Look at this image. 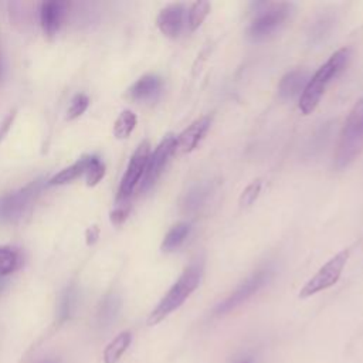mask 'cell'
<instances>
[{"instance_id": "obj_1", "label": "cell", "mask_w": 363, "mask_h": 363, "mask_svg": "<svg viewBox=\"0 0 363 363\" xmlns=\"http://www.w3.org/2000/svg\"><path fill=\"white\" fill-rule=\"evenodd\" d=\"M203 277V262L190 264L179 277V279L172 285L167 294L160 299L156 308L150 312L147 318V325L153 326L162 322L166 316L180 308L184 301L197 289Z\"/></svg>"}, {"instance_id": "obj_2", "label": "cell", "mask_w": 363, "mask_h": 363, "mask_svg": "<svg viewBox=\"0 0 363 363\" xmlns=\"http://www.w3.org/2000/svg\"><path fill=\"white\" fill-rule=\"evenodd\" d=\"M349 54H350L349 48L337 50L309 78L303 92L299 96L298 106H299L302 113L309 115V113H312L316 109V106L319 105L320 98H322L326 86L343 69L345 64L347 62Z\"/></svg>"}, {"instance_id": "obj_3", "label": "cell", "mask_w": 363, "mask_h": 363, "mask_svg": "<svg viewBox=\"0 0 363 363\" xmlns=\"http://www.w3.org/2000/svg\"><path fill=\"white\" fill-rule=\"evenodd\" d=\"M363 146V98L356 101L340 132L333 166L337 170L347 167Z\"/></svg>"}, {"instance_id": "obj_4", "label": "cell", "mask_w": 363, "mask_h": 363, "mask_svg": "<svg viewBox=\"0 0 363 363\" xmlns=\"http://www.w3.org/2000/svg\"><path fill=\"white\" fill-rule=\"evenodd\" d=\"M255 17L248 27V37L252 41H264L275 34L292 13L291 3H255Z\"/></svg>"}, {"instance_id": "obj_5", "label": "cell", "mask_w": 363, "mask_h": 363, "mask_svg": "<svg viewBox=\"0 0 363 363\" xmlns=\"http://www.w3.org/2000/svg\"><path fill=\"white\" fill-rule=\"evenodd\" d=\"M347 258H349V250H342L336 255H333L316 271L315 275H312V278H309L305 282V285L299 291V296L308 298L335 285L343 272Z\"/></svg>"}, {"instance_id": "obj_6", "label": "cell", "mask_w": 363, "mask_h": 363, "mask_svg": "<svg viewBox=\"0 0 363 363\" xmlns=\"http://www.w3.org/2000/svg\"><path fill=\"white\" fill-rule=\"evenodd\" d=\"M149 155H150V143H149V140H142L138 145L133 155L130 156L128 167L122 176L121 183H119V189H118V194H116V201L119 204L125 203L133 193L135 187L142 182Z\"/></svg>"}, {"instance_id": "obj_7", "label": "cell", "mask_w": 363, "mask_h": 363, "mask_svg": "<svg viewBox=\"0 0 363 363\" xmlns=\"http://www.w3.org/2000/svg\"><path fill=\"white\" fill-rule=\"evenodd\" d=\"M272 271L269 268H262L250 275L245 281H242L224 301H221L216 308V315H225L250 299L254 294H257L271 278Z\"/></svg>"}, {"instance_id": "obj_8", "label": "cell", "mask_w": 363, "mask_h": 363, "mask_svg": "<svg viewBox=\"0 0 363 363\" xmlns=\"http://www.w3.org/2000/svg\"><path fill=\"white\" fill-rule=\"evenodd\" d=\"M40 189L41 180H34L26 187L0 197V221L13 223L18 220L40 193Z\"/></svg>"}, {"instance_id": "obj_9", "label": "cell", "mask_w": 363, "mask_h": 363, "mask_svg": "<svg viewBox=\"0 0 363 363\" xmlns=\"http://www.w3.org/2000/svg\"><path fill=\"white\" fill-rule=\"evenodd\" d=\"M174 146H176V136L173 133H167L160 140V143L155 147V150L150 152L147 163H146L145 174L140 182L142 191L149 190L156 183V180L160 177L170 156L174 153Z\"/></svg>"}, {"instance_id": "obj_10", "label": "cell", "mask_w": 363, "mask_h": 363, "mask_svg": "<svg viewBox=\"0 0 363 363\" xmlns=\"http://www.w3.org/2000/svg\"><path fill=\"white\" fill-rule=\"evenodd\" d=\"M186 17V7L182 3H173L162 9L157 14L156 24L160 33L169 38H176L183 31Z\"/></svg>"}, {"instance_id": "obj_11", "label": "cell", "mask_w": 363, "mask_h": 363, "mask_svg": "<svg viewBox=\"0 0 363 363\" xmlns=\"http://www.w3.org/2000/svg\"><path fill=\"white\" fill-rule=\"evenodd\" d=\"M211 125L210 116H201L191 122L182 133L176 136V146L174 153H190L197 147V145L201 142L204 135L207 133L208 128Z\"/></svg>"}, {"instance_id": "obj_12", "label": "cell", "mask_w": 363, "mask_h": 363, "mask_svg": "<svg viewBox=\"0 0 363 363\" xmlns=\"http://www.w3.org/2000/svg\"><path fill=\"white\" fill-rule=\"evenodd\" d=\"M213 190H214V184L210 180H203L191 184L182 197V201H180L182 211L186 214L199 213L207 204L210 196L213 194Z\"/></svg>"}, {"instance_id": "obj_13", "label": "cell", "mask_w": 363, "mask_h": 363, "mask_svg": "<svg viewBox=\"0 0 363 363\" xmlns=\"http://www.w3.org/2000/svg\"><path fill=\"white\" fill-rule=\"evenodd\" d=\"M67 4L62 1H43L40 7V21L47 38H52L61 27Z\"/></svg>"}, {"instance_id": "obj_14", "label": "cell", "mask_w": 363, "mask_h": 363, "mask_svg": "<svg viewBox=\"0 0 363 363\" xmlns=\"http://www.w3.org/2000/svg\"><path fill=\"white\" fill-rule=\"evenodd\" d=\"M309 78L311 77L308 69H303V68H298L286 72L281 78L278 85L279 98L284 101H288V99H294L295 96H301Z\"/></svg>"}, {"instance_id": "obj_15", "label": "cell", "mask_w": 363, "mask_h": 363, "mask_svg": "<svg viewBox=\"0 0 363 363\" xmlns=\"http://www.w3.org/2000/svg\"><path fill=\"white\" fill-rule=\"evenodd\" d=\"M163 81L159 75L147 74L140 77L128 91V96L132 101H149L159 95L162 91Z\"/></svg>"}, {"instance_id": "obj_16", "label": "cell", "mask_w": 363, "mask_h": 363, "mask_svg": "<svg viewBox=\"0 0 363 363\" xmlns=\"http://www.w3.org/2000/svg\"><path fill=\"white\" fill-rule=\"evenodd\" d=\"M335 16L332 13H322L319 14L308 28V43L311 45H318L323 43L332 33L335 27Z\"/></svg>"}, {"instance_id": "obj_17", "label": "cell", "mask_w": 363, "mask_h": 363, "mask_svg": "<svg viewBox=\"0 0 363 363\" xmlns=\"http://www.w3.org/2000/svg\"><path fill=\"white\" fill-rule=\"evenodd\" d=\"M88 164H89V156H82L81 159H78L71 166H68V167L62 169L61 172H58L57 174H54L48 180V184L50 186H60V184L71 183L72 180L78 179L81 174H85V172L88 169Z\"/></svg>"}, {"instance_id": "obj_18", "label": "cell", "mask_w": 363, "mask_h": 363, "mask_svg": "<svg viewBox=\"0 0 363 363\" xmlns=\"http://www.w3.org/2000/svg\"><path fill=\"white\" fill-rule=\"evenodd\" d=\"M132 342V333L129 330L121 332L116 337H113L104 350V362L105 363H118L122 354L126 352Z\"/></svg>"}, {"instance_id": "obj_19", "label": "cell", "mask_w": 363, "mask_h": 363, "mask_svg": "<svg viewBox=\"0 0 363 363\" xmlns=\"http://www.w3.org/2000/svg\"><path fill=\"white\" fill-rule=\"evenodd\" d=\"M190 230H191V225L190 223H186V221H182L173 225L163 238L162 250L166 252H170L179 248L184 242V240L189 237Z\"/></svg>"}, {"instance_id": "obj_20", "label": "cell", "mask_w": 363, "mask_h": 363, "mask_svg": "<svg viewBox=\"0 0 363 363\" xmlns=\"http://www.w3.org/2000/svg\"><path fill=\"white\" fill-rule=\"evenodd\" d=\"M138 122L136 115L130 109H125L119 113L113 123V135L118 139H126L135 129Z\"/></svg>"}, {"instance_id": "obj_21", "label": "cell", "mask_w": 363, "mask_h": 363, "mask_svg": "<svg viewBox=\"0 0 363 363\" xmlns=\"http://www.w3.org/2000/svg\"><path fill=\"white\" fill-rule=\"evenodd\" d=\"M210 9H211V4L208 1H196L190 6L189 9V13H187V26H189V30L190 31H194L197 30L201 23L206 20V17L208 16L210 13Z\"/></svg>"}, {"instance_id": "obj_22", "label": "cell", "mask_w": 363, "mask_h": 363, "mask_svg": "<svg viewBox=\"0 0 363 363\" xmlns=\"http://www.w3.org/2000/svg\"><path fill=\"white\" fill-rule=\"evenodd\" d=\"M20 265V255L10 247H0V278L10 275Z\"/></svg>"}, {"instance_id": "obj_23", "label": "cell", "mask_w": 363, "mask_h": 363, "mask_svg": "<svg viewBox=\"0 0 363 363\" xmlns=\"http://www.w3.org/2000/svg\"><path fill=\"white\" fill-rule=\"evenodd\" d=\"M105 176V163L95 155L89 156V164L85 172L86 184L88 186H96Z\"/></svg>"}, {"instance_id": "obj_24", "label": "cell", "mask_w": 363, "mask_h": 363, "mask_svg": "<svg viewBox=\"0 0 363 363\" xmlns=\"http://www.w3.org/2000/svg\"><path fill=\"white\" fill-rule=\"evenodd\" d=\"M119 306H121V302L116 296H113V295L108 296L101 306V312H99L101 322H104V323L112 322L115 319V316L118 315Z\"/></svg>"}, {"instance_id": "obj_25", "label": "cell", "mask_w": 363, "mask_h": 363, "mask_svg": "<svg viewBox=\"0 0 363 363\" xmlns=\"http://www.w3.org/2000/svg\"><path fill=\"white\" fill-rule=\"evenodd\" d=\"M88 105H89V98L85 94L74 95V98L71 99V104L68 106V111H67V118L69 121L79 118L86 111Z\"/></svg>"}, {"instance_id": "obj_26", "label": "cell", "mask_w": 363, "mask_h": 363, "mask_svg": "<svg viewBox=\"0 0 363 363\" xmlns=\"http://www.w3.org/2000/svg\"><path fill=\"white\" fill-rule=\"evenodd\" d=\"M329 130H330V126L329 123H325L323 126H320L316 133L312 136L309 145H308V150H309V155H313L319 150H322V147L326 145L328 139H329Z\"/></svg>"}, {"instance_id": "obj_27", "label": "cell", "mask_w": 363, "mask_h": 363, "mask_svg": "<svg viewBox=\"0 0 363 363\" xmlns=\"http://www.w3.org/2000/svg\"><path fill=\"white\" fill-rule=\"evenodd\" d=\"M261 186H262V182H261L259 179H257V180H254L252 183H250V184L242 190V193H241V196H240V206H242V207L251 206V204L257 200V197L259 196V193H261Z\"/></svg>"}, {"instance_id": "obj_28", "label": "cell", "mask_w": 363, "mask_h": 363, "mask_svg": "<svg viewBox=\"0 0 363 363\" xmlns=\"http://www.w3.org/2000/svg\"><path fill=\"white\" fill-rule=\"evenodd\" d=\"M74 308V292L71 289H67L61 298L60 303V320H65L69 318L71 311Z\"/></svg>"}, {"instance_id": "obj_29", "label": "cell", "mask_w": 363, "mask_h": 363, "mask_svg": "<svg viewBox=\"0 0 363 363\" xmlns=\"http://www.w3.org/2000/svg\"><path fill=\"white\" fill-rule=\"evenodd\" d=\"M129 211H130V207L128 204H125V203L119 204L116 208H113L111 211V216H109L111 223L113 225H122L126 221V218L129 216Z\"/></svg>"}, {"instance_id": "obj_30", "label": "cell", "mask_w": 363, "mask_h": 363, "mask_svg": "<svg viewBox=\"0 0 363 363\" xmlns=\"http://www.w3.org/2000/svg\"><path fill=\"white\" fill-rule=\"evenodd\" d=\"M99 233H101V230H99L98 225L88 227L86 231H85V242H86V245H94L98 241V238H99Z\"/></svg>"}, {"instance_id": "obj_31", "label": "cell", "mask_w": 363, "mask_h": 363, "mask_svg": "<svg viewBox=\"0 0 363 363\" xmlns=\"http://www.w3.org/2000/svg\"><path fill=\"white\" fill-rule=\"evenodd\" d=\"M13 116H14V115H10V116L4 121V123H3V126H1V129H0V139H1L3 135L9 130V126H10L11 122H13Z\"/></svg>"}, {"instance_id": "obj_32", "label": "cell", "mask_w": 363, "mask_h": 363, "mask_svg": "<svg viewBox=\"0 0 363 363\" xmlns=\"http://www.w3.org/2000/svg\"><path fill=\"white\" fill-rule=\"evenodd\" d=\"M44 363H54L52 360H47V362H44Z\"/></svg>"}, {"instance_id": "obj_33", "label": "cell", "mask_w": 363, "mask_h": 363, "mask_svg": "<svg viewBox=\"0 0 363 363\" xmlns=\"http://www.w3.org/2000/svg\"><path fill=\"white\" fill-rule=\"evenodd\" d=\"M242 363H250V362H242Z\"/></svg>"}]
</instances>
